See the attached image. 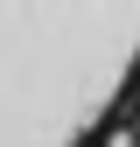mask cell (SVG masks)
<instances>
[{
	"label": "cell",
	"mask_w": 140,
	"mask_h": 147,
	"mask_svg": "<svg viewBox=\"0 0 140 147\" xmlns=\"http://www.w3.org/2000/svg\"><path fill=\"white\" fill-rule=\"evenodd\" d=\"M140 70V0H0V147H84Z\"/></svg>",
	"instance_id": "6da1fadb"
}]
</instances>
